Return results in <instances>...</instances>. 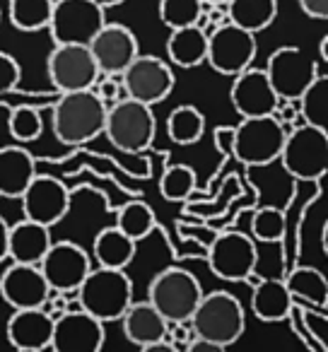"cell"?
Segmentation results:
<instances>
[{
  "instance_id": "1",
  "label": "cell",
  "mask_w": 328,
  "mask_h": 352,
  "mask_svg": "<svg viewBox=\"0 0 328 352\" xmlns=\"http://www.w3.org/2000/svg\"><path fill=\"white\" fill-rule=\"evenodd\" d=\"M107 104L94 89L61 92L54 104V133L63 145H85L104 133Z\"/></svg>"
},
{
  "instance_id": "2",
  "label": "cell",
  "mask_w": 328,
  "mask_h": 352,
  "mask_svg": "<svg viewBox=\"0 0 328 352\" xmlns=\"http://www.w3.org/2000/svg\"><path fill=\"white\" fill-rule=\"evenodd\" d=\"M80 309L92 314L102 323L121 321L126 309L133 302V280L126 275V268H99L85 275L78 287Z\"/></svg>"
},
{
  "instance_id": "3",
  "label": "cell",
  "mask_w": 328,
  "mask_h": 352,
  "mask_svg": "<svg viewBox=\"0 0 328 352\" xmlns=\"http://www.w3.org/2000/svg\"><path fill=\"white\" fill-rule=\"evenodd\" d=\"M188 323H191L193 336L206 338L225 350L241 338L246 328V314L234 294L215 289L210 294H203Z\"/></svg>"
},
{
  "instance_id": "4",
  "label": "cell",
  "mask_w": 328,
  "mask_h": 352,
  "mask_svg": "<svg viewBox=\"0 0 328 352\" xmlns=\"http://www.w3.org/2000/svg\"><path fill=\"white\" fill-rule=\"evenodd\" d=\"M280 162L294 182H321L328 166V133L302 123L285 133Z\"/></svg>"
},
{
  "instance_id": "5",
  "label": "cell",
  "mask_w": 328,
  "mask_h": 352,
  "mask_svg": "<svg viewBox=\"0 0 328 352\" xmlns=\"http://www.w3.org/2000/svg\"><path fill=\"white\" fill-rule=\"evenodd\" d=\"M157 133V121L150 104L135 99H121L107 109L104 135L116 150L126 155H140L152 145Z\"/></svg>"
},
{
  "instance_id": "6",
  "label": "cell",
  "mask_w": 328,
  "mask_h": 352,
  "mask_svg": "<svg viewBox=\"0 0 328 352\" xmlns=\"http://www.w3.org/2000/svg\"><path fill=\"white\" fill-rule=\"evenodd\" d=\"M203 297V287L193 273L184 268H164L152 278L147 302L167 318V323L188 321Z\"/></svg>"
},
{
  "instance_id": "7",
  "label": "cell",
  "mask_w": 328,
  "mask_h": 352,
  "mask_svg": "<svg viewBox=\"0 0 328 352\" xmlns=\"http://www.w3.org/2000/svg\"><path fill=\"white\" fill-rule=\"evenodd\" d=\"M285 126L273 116H249L234 126L232 157L246 166H268L280 157L285 142Z\"/></svg>"
},
{
  "instance_id": "8",
  "label": "cell",
  "mask_w": 328,
  "mask_h": 352,
  "mask_svg": "<svg viewBox=\"0 0 328 352\" xmlns=\"http://www.w3.org/2000/svg\"><path fill=\"white\" fill-rule=\"evenodd\" d=\"M208 265L212 275L230 283H249L254 280L256 265H259V251L251 236L237 230L217 232L215 239L208 244Z\"/></svg>"
},
{
  "instance_id": "9",
  "label": "cell",
  "mask_w": 328,
  "mask_h": 352,
  "mask_svg": "<svg viewBox=\"0 0 328 352\" xmlns=\"http://www.w3.org/2000/svg\"><path fill=\"white\" fill-rule=\"evenodd\" d=\"M107 22V10L94 0H54V10L46 30L54 44H85Z\"/></svg>"
},
{
  "instance_id": "10",
  "label": "cell",
  "mask_w": 328,
  "mask_h": 352,
  "mask_svg": "<svg viewBox=\"0 0 328 352\" xmlns=\"http://www.w3.org/2000/svg\"><path fill=\"white\" fill-rule=\"evenodd\" d=\"M46 73L58 92L94 89L102 78L92 51L85 44H56L46 60Z\"/></svg>"
},
{
  "instance_id": "11",
  "label": "cell",
  "mask_w": 328,
  "mask_h": 352,
  "mask_svg": "<svg viewBox=\"0 0 328 352\" xmlns=\"http://www.w3.org/2000/svg\"><path fill=\"white\" fill-rule=\"evenodd\" d=\"M256 51H259L256 34L232 25V22H225V25H217L212 34H208L206 63H210L212 70H217L220 75L234 78L237 73L254 63Z\"/></svg>"
},
{
  "instance_id": "12",
  "label": "cell",
  "mask_w": 328,
  "mask_h": 352,
  "mask_svg": "<svg viewBox=\"0 0 328 352\" xmlns=\"http://www.w3.org/2000/svg\"><path fill=\"white\" fill-rule=\"evenodd\" d=\"M174 82L177 80H174L169 63L150 54H138L121 73V85L126 89V97L150 104V107L164 102L172 94Z\"/></svg>"
},
{
  "instance_id": "13",
  "label": "cell",
  "mask_w": 328,
  "mask_h": 352,
  "mask_svg": "<svg viewBox=\"0 0 328 352\" xmlns=\"http://www.w3.org/2000/svg\"><path fill=\"white\" fill-rule=\"evenodd\" d=\"M46 283L56 292H75L85 275L92 270L89 254L75 241H51L49 251L39 261Z\"/></svg>"
},
{
  "instance_id": "14",
  "label": "cell",
  "mask_w": 328,
  "mask_h": 352,
  "mask_svg": "<svg viewBox=\"0 0 328 352\" xmlns=\"http://www.w3.org/2000/svg\"><path fill=\"white\" fill-rule=\"evenodd\" d=\"M263 70L280 99H297L318 75L316 63L297 46H280L273 51Z\"/></svg>"
},
{
  "instance_id": "15",
  "label": "cell",
  "mask_w": 328,
  "mask_h": 352,
  "mask_svg": "<svg viewBox=\"0 0 328 352\" xmlns=\"http://www.w3.org/2000/svg\"><path fill=\"white\" fill-rule=\"evenodd\" d=\"M22 212L27 220L54 227L70 212V191L61 179L49 174H36L20 196Z\"/></svg>"
},
{
  "instance_id": "16",
  "label": "cell",
  "mask_w": 328,
  "mask_h": 352,
  "mask_svg": "<svg viewBox=\"0 0 328 352\" xmlns=\"http://www.w3.org/2000/svg\"><path fill=\"white\" fill-rule=\"evenodd\" d=\"M104 340H107L104 323L85 309L63 311L54 318V336H51L54 352H99Z\"/></svg>"
},
{
  "instance_id": "17",
  "label": "cell",
  "mask_w": 328,
  "mask_h": 352,
  "mask_svg": "<svg viewBox=\"0 0 328 352\" xmlns=\"http://www.w3.org/2000/svg\"><path fill=\"white\" fill-rule=\"evenodd\" d=\"M87 46L104 75H121L128 63L140 54L135 34L118 22H104V27L92 36Z\"/></svg>"
},
{
  "instance_id": "18",
  "label": "cell",
  "mask_w": 328,
  "mask_h": 352,
  "mask_svg": "<svg viewBox=\"0 0 328 352\" xmlns=\"http://www.w3.org/2000/svg\"><path fill=\"white\" fill-rule=\"evenodd\" d=\"M278 94L270 85L265 70L246 68L234 75V82L230 87V102L241 118L249 116H268L278 107Z\"/></svg>"
},
{
  "instance_id": "19",
  "label": "cell",
  "mask_w": 328,
  "mask_h": 352,
  "mask_svg": "<svg viewBox=\"0 0 328 352\" xmlns=\"http://www.w3.org/2000/svg\"><path fill=\"white\" fill-rule=\"evenodd\" d=\"M51 287L39 265L15 263L0 275V299H6L12 309L44 307Z\"/></svg>"
},
{
  "instance_id": "20",
  "label": "cell",
  "mask_w": 328,
  "mask_h": 352,
  "mask_svg": "<svg viewBox=\"0 0 328 352\" xmlns=\"http://www.w3.org/2000/svg\"><path fill=\"white\" fill-rule=\"evenodd\" d=\"M8 340L12 347L25 352H41L51 347V336H54V316L46 309H15L8 318Z\"/></svg>"
},
{
  "instance_id": "21",
  "label": "cell",
  "mask_w": 328,
  "mask_h": 352,
  "mask_svg": "<svg viewBox=\"0 0 328 352\" xmlns=\"http://www.w3.org/2000/svg\"><path fill=\"white\" fill-rule=\"evenodd\" d=\"M36 176V160L25 145L0 147V198H20Z\"/></svg>"
},
{
  "instance_id": "22",
  "label": "cell",
  "mask_w": 328,
  "mask_h": 352,
  "mask_svg": "<svg viewBox=\"0 0 328 352\" xmlns=\"http://www.w3.org/2000/svg\"><path fill=\"white\" fill-rule=\"evenodd\" d=\"M51 227L34 220H20L8 232V258L15 263H32L39 265L44 254L51 246Z\"/></svg>"
},
{
  "instance_id": "23",
  "label": "cell",
  "mask_w": 328,
  "mask_h": 352,
  "mask_svg": "<svg viewBox=\"0 0 328 352\" xmlns=\"http://www.w3.org/2000/svg\"><path fill=\"white\" fill-rule=\"evenodd\" d=\"M123 333L126 338L138 347H150L162 340L164 331H167V318L162 316L150 302H131L126 314L121 316Z\"/></svg>"
},
{
  "instance_id": "24",
  "label": "cell",
  "mask_w": 328,
  "mask_h": 352,
  "mask_svg": "<svg viewBox=\"0 0 328 352\" xmlns=\"http://www.w3.org/2000/svg\"><path fill=\"white\" fill-rule=\"evenodd\" d=\"M294 299L287 292L285 280L278 278H261L254 283V294H251V311L263 323H280L287 321L289 309Z\"/></svg>"
},
{
  "instance_id": "25",
  "label": "cell",
  "mask_w": 328,
  "mask_h": 352,
  "mask_svg": "<svg viewBox=\"0 0 328 352\" xmlns=\"http://www.w3.org/2000/svg\"><path fill=\"white\" fill-rule=\"evenodd\" d=\"M167 56L179 68H198L208 56V32L198 25L177 27L167 39Z\"/></svg>"
},
{
  "instance_id": "26",
  "label": "cell",
  "mask_w": 328,
  "mask_h": 352,
  "mask_svg": "<svg viewBox=\"0 0 328 352\" xmlns=\"http://www.w3.org/2000/svg\"><path fill=\"white\" fill-rule=\"evenodd\" d=\"M138 241H133L128 234H123L118 227L99 230L92 244V256L104 268H128L135 258Z\"/></svg>"
},
{
  "instance_id": "27",
  "label": "cell",
  "mask_w": 328,
  "mask_h": 352,
  "mask_svg": "<svg viewBox=\"0 0 328 352\" xmlns=\"http://www.w3.org/2000/svg\"><path fill=\"white\" fill-rule=\"evenodd\" d=\"M285 285H287V292L292 294L294 302L309 304L314 309L328 307V280L321 270L309 268V265H297V268L289 270Z\"/></svg>"
},
{
  "instance_id": "28",
  "label": "cell",
  "mask_w": 328,
  "mask_h": 352,
  "mask_svg": "<svg viewBox=\"0 0 328 352\" xmlns=\"http://www.w3.org/2000/svg\"><path fill=\"white\" fill-rule=\"evenodd\" d=\"M227 17L232 25L259 34L278 17V0H227Z\"/></svg>"
},
{
  "instance_id": "29",
  "label": "cell",
  "mask_w": 328,
  "mask_h": 352,
  "mask_svg": "<svg viewBox=\"0 0 328 352\" xmlns=\"http://www.w3.org/2000/svg\"><path fill=\"white\" fill-rule=\"evenodd\" d=\"M289 321L294 326V333L307 342L311 350L318 352H328V342H326V328H328V316L326 309H307L299 302L292 304L289 309Z\"/></svg>"
},
{
  "instance_id": "30",
  "label": "cell",
  "mask_w": 328,
  "mask_h": 352,
  "mask_svg": "<svg viewBox=\"0 0 328 352\" xmlns=\"http://www.w3.org/2000/svg\"><path fill=\"white\" fill-rule=\"evenodd\" d=\"M206 133V116L193 104H182L167 116V135L174 145H196Z\"/></svg>"
},
{
  "instance_id": "31",
  "label": "cell",
  "mask_w": 328,
  "mask_h": 352,
  "mask_svg": "<svg viewBox=\"0 0 328 352\" xmlns=\"http://www.w3.org/2000/svg\"><path fill=\"white\" fill-rule=\"evenodd\" d=\"M116 227L123 234L131 236L133 241H142L160 227V222H157L155 210H152L145 201H128L126 206L118 210Z\"/></svg>"
},
{
  "instance_id": "32",
  "label": "cell",
  "mask_w": 328,
  "mask_h": 352,
  "mask_svg": "<svg viewBox=\"0 0 328 352\" xmlns=\"http://www.w3.org/2000/svg\"><path fill=\"white\" fill-rule=\"evenodd\" d=\"M54 0H10L8 15L15 30L20 32H41L49 27Z\"/></svg>"
},
{
  "instance_id": "33",
  "label": "cell",
  "mask_w": 328,
  "mask_h": 352,
  "mask_svg": "<svg viewBox=\"0 0 328 352\" xmlns=\"http://www.w3.org/2000/svg\"><path fill=\"white\" fill-rule=\"evenodd\" d=\"M299 118L309 126L326 128V109H328V78L318 73L311 82L304 87L297 97Z\"/></svg>"
},
{
  "instance_id": "34",
  "label": "cell",
  "mask_w": 328,
  "mask_h": 352,
  "mask_svg": "<svg viewBox=\"0 0 328 352\" xmlns=\"http://www.w3.org/2000/svg\"><path fill=\"white\" fill-rule=\"evenodd\" d=\"M198 188V176L188 164H169L160 179V193L169 203H186Z\"/></svg>"
},
{
  "instance_id": "35",
  "label": "cell",
  "mask_w": 328,
  "mask_h": 352,
  "mask_svg": "<svg viewBox=\"0 0 328 352\" xmlns=\"http://www.w3.org/2000/svg\"><path fill=\"white\" fill-rule=\"evenodd\" d=\"M285 230H287V217L273 206L259 208L251 217V239L254 241H263V244L283 241Z\"/></svg>"
},
{
  "instance_id": "36",
  "label": "cell",
  "mask_w": 328,
  "mask_h": 352,
  "mask_svg": "<svg viewBox=\"0 0 328 352\" xmlns=\"http://www.w3.org/2000/svg\"><path fill=\"white\" fill-rule=\"evenodd\" d=\"M41 133H44V121H41L39 109L32 107V104L12 107V113H10V135H12V142L30 145V142L39 140Z\"/></svg>"
},
{
  "instance_id": "37",
  "label": "cell",
  "mask_w": 328,
  "mask_h": 352,
  "mask_svg": "<svg viewBox=\"0 0 328 352\" xmlns=\"http://www.w3.org/2000/svg\"><path fill=\"white\" fill-rule=\"evenodd\" d=\"M203 12V0H160V20L169 30L196 25Z\"/></svg>"
},
{
  "instance_id": "38",
  "label": "cell",
  "mask_w": 328,
  "mask_h": 352,
  "mask_svg": "<svg viewBox=\"0 0 328 352\" xmlns=\"http://www.w3.org/2000/svg\"><path fill=\"white\" fill-rule=\"evenodd\" d=\"M22 80V68L15 56L0 51V94L15 92Z\"/></svg>"
},
{
  "instance_id": "39",
  "label": "cell",
  "mask_w": 328,
  "mask_h": 352,
  "mask_svg": "<svg viewBox=\"0 0 328 352\" xmlns=\"http://www.w3.org/2000/svg\"><path fill=\"white\" fill-rule=\"evenodd\" d=\"M116 78H121V75H109L104 82H99V89H97V94L102 97V102L107 104V107H111L113 102H121V99H126V89H123V85H121V80H116Z\"/></svg>"
},
{
  "instance_id": "40",
  "label": "cell",
  "mask_w": 328,
  "mask_h": 352,
  "mask_svg": "<svg viewBox=\"0 0 328 352\" xmlns=\"http://www.w3.org/2000/svg\"><path fill=\"white\" fill-rule=\"evenodd\" d=\"M179 234H184V236H191V239H198V241H206V249H208V244H210L212 239H215V234L217 232L215 230H206V227H201V222H193V227H186V225H182L179 222Z\"/></svg>"
},
{
  "instance_id": "41",
  "label": "cell",
  "mask_w": 328,
  "mask_h": 352,
  "mask_svg": "<svg viewBox=\"0 0 328 352\" xmlns=\"http://www.w3.org/2000/svg\"><path fill=\"white\" fill-rule=\"evenodd\" d=\"M299 8L311 20H326L328 17V0H299Z\"/></svg>"
},
{
  "instance_id": "42",
  "label": "cell",
  "mask_w": 328,
  "mask_h": 352,
  "mask_svg": "<svg viewBox=\"0 0 328 352\" xmlns=\"http://www.w3.org/2000/svg\"><path fill=\"white\" fill-rule=\"evenodd\" d=\"M10 113H12V107L6 102H0V147H6L12 142V135H10Z\"/></svg>"
},
{
  "instance_id": "43",
  "label": "cell",
  "mask_w": 328,
  "mask_h": 352,
  "mask_svg": "<svg viewBox=\"0 0 328 352\" xmlns=\"http://www.w3.org/2000/svg\"><path fill=\"white\" fill-rule=\"evenodd\" d=\"M232 138H234V126L215 128V147L222 155H232Z\"/></svg>"
},
{
  "instance_id": "44",
  "label": "cell",
  "mask_w": 328,
  "mask_h": 352,
  "mask_svg": "<svg viewBox=\"0 0 328 352\" xmlns=\"http://www.w3.org/2000/svg\"><path fill=\"white\" fill-rule=\"evenodd\" d=\"M8 232L10 227H8L6 217H0V263L8 258Z\"/></svg>"
},
{
  "instance_id": "45",
  "label": "cell",
  "mask_w": 328,
  "mask_h": 352,
  "mask_svg": "<svg viewBox=\"0 0 328 352\" xmlns=\"http://www.w3.org/2000/svg\"><path fill=\"white\" fill-rule=\"evenodd\" d=\"M318 58H321V63H328V36L318 41Z\"/></svg>"
},
{
  "instance_id": "46",
  "label": "cell",
  "mask_w": 328,
  "mask_h": 352,
  "mask_svg": "<svg viewBox=\"0 0 328 352\" xmlns=\"http://www.w3.org/2000/svg\"><path fill=\"white\" fill-rule=\"evenodd\" d=\"M97 6H102L104 10H109V8H116V6H121V3H126V0H94Z\"/></svg>"
},
{
  "instance_id": "47",
  "label": "cell",
  "mask_w": 328,
  "mask_h": 352,
  "mask_svg": "<svg viewBox=\"0 0 328 352\" xmlns=\"http://www.w3.org/2000/svg\"><path fill=\"white\" fill-rule=\"evenodd\" d=\"M203 3H208V6H225L227 0H203Z\"/></svg>"
},
{
  "instance_id": "48",
  "label": "cell",
  "mask_w": 328,
  "mask_h": 352,
  "mask_svg": "<svg viewBox=\"0 0 328 352\" xmlns=\"http://www.w3.org/2000/svg\"><path fill=\"white\" fill-rule=\"evenodd\" d=\"M0 22H3V10H0Z\"/></svg>"
}]
</instances>
